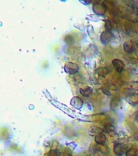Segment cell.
I'll return each mask as SVG.
<instances>
[{
	"label": "cell",
	"mask_w": 138,
	"mask_h": 156,
	"mask_svg": "<svg viewBox=\"0 0 138 156\" xmlns=\"http://www.w3.org/2000/svg\"><path fill=\"white\" fill-rule=\"evenodd\" d=\"M126 156H137L138 150L136 148H130L126 151Z\"/></svg>",
	"instance_id": "4fadbf2b"
},
{
	"label": "cell",
	"mask_w": 138,
	"mask_h": 156,
	"mask_svg": "<svg viewBox=\"0 0 138 156\" xmlns=\"http://www.w3.org/2000/svg\"><path fill=\"white\" fill-rule=\"evenodd\" d=\"M93 11L96 16H103L107 12V7H106V5L99 3V2H96L93 6Z\"/></svg>",
	"instance_id": "3957f363"
},
{
	"label": "cell",
	"mask_w": 138,
	"mask_h": 156,
	"mask_svg": "<svg viewBox=\"0 0 138 156\" xmlns=\"http://www.w3.org/2000/svg\"><path fill=\"white\" fill-rule=\"evenodd\" d=\"M103 131L110 133H112V132L115 131V127L113 126L111 124H107L105 125L104 130H103Z\"/></svg>",
	"instance_id": "5bb4252c"
},
{
	"label": "cell",
	"mask_w": 138,
	"mask_h": 156,
	"mask_svg": "<svg viewBox=\"0 0 138 156\" xmlns=\"http://www.w3.org/2000/svg\"><path fill=\"white\" fill-rule=\"evenodd\" d=\"M128 102L132 105H138V94H132L128 98Z\"/></svg>",
	"instance_id": "7c38bea8"
},
{
	"label": "cell",
	"mask_w": 138,
	"mask_h": 156,
	"mask_svg": "<svg viewBox=\"0 0 138 156\" xmlns=\"http://www.w3.org/2000/svg\"><path fill=\"white\" fill-rule=\"evenodd\" d=\"M114 153L118 156H121L124 154V146L121 143H115L114 148H113Z\"/></svg>",
	"instance_id": "52a82bcc"
},
{
	"label": "cell",
	"mask_w": 138,
	"mask_h": 156,
	"mask_svg": "<svg viewBox=\"0 0 138 156\" xmlns=\"http://www.w3.org/2000/svg\"><path fill=\"white\" fill-rule=\"evenodd\" d=\"M70 103L71 105L74 107V108H76V109H77V110L81 109L83 107V105H84L83 100L81 99L80 97H77V96L73 98L72 100H71Z\"/></svg>",
	"instance_id": "5b68a950"
},
{
	"label": "cell",
	"mask_w": 138,
	"mask_h": 156,
	"mask_svg": "<svg viewBox=\"0 0 138 156\" xmlns=\"http://www.w3.org/2000/svg\"><path fill=\"white\" fill-rule=\"evenodd\" d=\"M97 51V47L94 44L90 45V46L88 47L87 50L85 51V56L87 58H91L94 55L96 52Z\"/></svg>",
	"instance_id": "ba28073f"
},
{
	"label": "cell",
	"mask_w": 138,
	"mask_h": 156,
	"mask_svg": "<svg viewBox=\"0 0 138 156\" xmlns=\"http://www.w3.org/2000/svg\"><path fill=\"white\" fill-rule=\"evenodd\" d=\"M64 71L65 73L70 75H74L79 72V66L73 62H68L64 65Z\"/></svg>",
	"instance_id": "7a4b0ae2"
},
{
	"label": "cell",
	"mask_w": 138,
	"mask_h": 156,
	"mask_svg": "<svg viewBox=\"0 0 138 156\" xmlns=\"http://www.w3.org/2000/svg\"><path fill=\"white\" fill-rule=\"evenodd\" d=\"M115 38L114 34L109 30H105L100 35V41L102 45H107Z\"/></svg>",
	"instance_id": "6da1fadb"
},
{
	"label": "cell",
	"mask_w": 138,
	"mask_h": 156,
	"mask_svg": "<svg viewBox=\"0 0 138 156\" xmlns=\"http://www.w3.org/2000/svg\"><path fill=\"white\" fill-rule=\"evenodd\" d=\"M112 66L117 73H121L124 70V63L121 59L119 58H115L112 60Z\"/></svg>",
	"instance_id": "277c9868"
},
{
	"label": "cell",
	"mask_w": 138,
	"mask_h": 156,
	"mask_svg": "<svg viewBox=\"0 0 138 156\" xmlns=\"http://www.w3.org/2000/svg\"><path fill=\"white\" fill-rule=\"evenodd\" d=\"M119 98L118 97H115L113 99L111 100V107L115 109V107H117L119 106Z\"/></svg>",
	"instance_id": "9a60e30c"
},
{
	"label": "cell",
	"mask_w": 138,
	"mask_h": 156,
	"mask_svg": "<svg viewBox=\"0 0 138 156\" xmlns=\"http://www.w3.org/2000/svg\"><path fill=\"white\" fill-rule=\"evenodd\" d=\"M111 72V70L108 67H102V68H99L97 69V73L102 77H106L108 74H110Z\"/></svg>",
	"instance_id": "30bf717a"
},
{
	"label": "cell",
	"mask_w": 138,
	"mask_h": 156,
	"mask_svg": "<svg viewBox=\"0 0 138 156\" xmlns=\"http://www.w3.org/2000/svg\"><path fill=\"white\" fill-rule=\"evenodd\" d=\"M95 142L99 145V146H104L106 144V141H107V137L105 136V134L99 133L95 136Z\"/></svg>",
	"instance_id": "9c48e42d"
},
{
	"label": "cell",
	"mask_w": 138,
	"mask_h": 156,
	"mask_svg": "<svg viewBox=\"0 0 138 156\" xmlns=\"http://www.w3.org/2000/svg\"><path fill=\"white\" fill-rule=\"evenodd\" d=\"M134 52L136 53V55L138 57V44H136V46H135V51Z\"/></svg>",
	"instance_id": "e0dca14e"
},
{
	"label": "cell",
	"mask_w": 138,
	"mask_h": 156,
	"mask_svg": "<svg viewBox=\"0 0 138 156\" xmlns=\"http://www.w3.org/2000/svg\"><path fill=\"white\" fill-rule=\"evenodd\" d=\"M80 93L84 97H90L93 94V88L90 87V86L85 88H80Z\"/></svg>",
	"instance_id": "8fae6325"
},
{
	"label": "cell",
	"mask_w": 138,
	"mask_h": 156,
	"mask_svg": "<svg viewBox=\"0 0 138 156\" xmlns=\"http://www.w3.org/2000/svg\"><path fill=\"white\" fill-rule=\"evenodd\" d=\"M136 16H138V7H137V8H136Z\"/></svg>",
	"instance_id": "ac0fdd59"
},
{
	"label": "cell",
	"mask_w": 138,
	"mask_h": 156,
	"mask_svg": "<svg viewBox=\"0 0 138 156\" xmlns=\"http://www.w3.org/2000/svg\"><path fill=\"white\" fill-rule=\"evenodd\" d=\"M123 48L124 52H126L127 54H133L135 51V45L133 41H127L123 45Z\"/></svg>",
	"instance_id": "8992f818"
},
{
	"label": "cell",
	"mask_w": 138,
	"mask_h": 156,
	"mask_svg": "<svg viewBox=\"0 0 138 156\" xmlns=\"http://www.w3.org/2000/svg\"><path fill=\"white\" fill-rule=\"evenodd\" d=\"M88 33H89V35L90 36V37H92V38H94L95 37V34H94V28H93L91 25H89L87 29Z\"/></svg>",
	"instance_id": "2e32d148"
}]
</instances>
